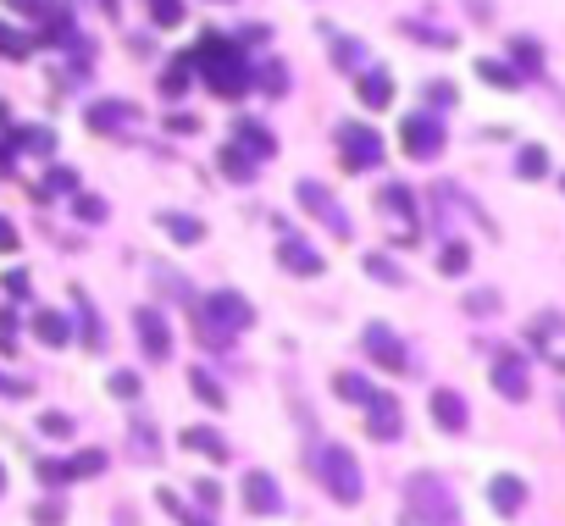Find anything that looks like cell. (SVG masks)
Returning <instances> with one entry per match:
<instances>
[{
  "label": "cell",
  "mask_w": 565,
  "mask_h": 526,
  "mask_svg": "<svg viewBox=\"0 0 565 526\" xmlns=\"http://www.w3.org/2000/svg\"><path fill=\"white\" fill-rule=\"evenodd\" d=\"M40 433H50V438H66V433H73V421H66V416H56V410H45V416H40Z\"/></svg>",
  "instance_id": "bcb514c9"
},
{
  "label": "cell",
  "mask_w": 565,
  "mask_h": 526,
  "mask_svg": "<svg viewBox=\"0 0 565 526\" xmlns=\"http://www.w3.org/2000/svg\"><path fill=\"white\" fill-rule=\"evenodd\" d=\"M0 493H6V471H0Z\"/></svg>",
  "instance_id": "db71d44e"
},
{
  "label": "cell",
  "mask_w": 565,
  "mask_h": 526,
  "mask_svg": "<svg viewBox=\"0 0 565 526\" xmlns=\"http://www.w3.org/2000/svg\"><path fill=\"white\" fill-rule=\"evenodd\" d=\"M332 393H339V399H349V405H360V410L377 399V388L366 382L360 372H339V377H332Z\"/></svg>",
  "instance_id": "603a6c76"
},
{
  "label": "cell",
  "mask_w": 565,
  "mask_h": 526,
  "mask_svg": "<svg viewBox=\"0 0 565 526\" xmlns=\"http://www.w3.org/2000/svg\"><path fill=\"white\" fill-rule=\"evenodd\" d=\"M516 167H521V178H543V172H549V155H543L538 145H526V150H521V161H516Z\"/></svg>",
  "instance_id": "836d02e7"
},
{
  "label": "cell",
  "mask_w": 565,
  "mask_h": 526,
  "mask_svg": "<svg viewBox=\"0 0 565 526\" xmlns=\"http://www.w3.org/2000/svg\"><path fill=\"white\" fill-rule=\"evenodd\" d=\"M438 272L444 277H465V272H472V250H465V244H444L438 250Z\"/></svg>",
  "instance_id": "4316f807"
},
{
  "label": "cell",
  "mask_w": 565,
  "mask_h": 526,
  "mask_svg": "<svg viewBox=\"0 0 565 526\" xmlns=\"http://www.w3.org/2000/svg\"><path fill=\"white\" fill-rule=\"evenodd\" d=\"M233 145H244L255 161H266V155H272L278 150V139H272V127H260V122H239V127H233Z\"/></svg>",
  "instance_id": "d6986e66"
},
{
  "label": "cell",
  "mask_w": 565,
  "mask_h": 526,
  "mask_svg": "<svg viewBox=\"0 0 565 526\" xmlns=\"http://www.w3.org/2000/svg\"><path fill=\"white\" fill-rule=\"evenodd\" d=\"M150 17H155L161 28H172V22H183V0H150Z\"/></svg>",
  "instance_id": "8d00e7d4"
},
{
  "label": "cell",
  "mask_w": 565,
  "mask_h": 526,
  "mask_svg": "<svg viewBox=\"0 0 565 526\" xmlns=\"http://www.w3.org/2000/svg\"><path fill=\"white\" fill-rule=\"evenodd\" d=\"M161 510H166V515H178V521H183V526H211V521H206V515H194V510H189V504H178V493H166V487H161Z\"/></svg>",
  "instance_id": "d6a6232c"
},
{
  "label": "cell",
  "mask_w": 565,
  "mask_h": 526,
  "mask_svg": "<svg viewBox=\"0 0 565 526\" xmlns=\"http://www.w3.org/2000/svg\"><path fill=\"white\" fill-rule=\"evenodd\" d=\"M339 155H344L349 172H372L377 161H383V139H377L366 122H344V127H339Z\"/></svg>",
  "instance_id": "8992f818"
},
{
  "label": "cell",
  "mask_w": 565,
  "mask_h": 526,
  "mask_svg": "<svg viewBox=\"0 0 565 526\" xmlns=\"http://www.w3.org/2000/svg\"><path fill=\"white\" fill-rule=\"evenodd\" d=\"M111 393H117V399H139V377H133V372H111Z\"/></svg>",
  "instance_id": "f6af8a7d"
},
{
  "label": "cell",
  "mask_w": 565,
  "mask_h": 526,
  "mask_svg": "<svg viewBox=\"0 0 565 526\" xmlns=\"http://www.w3.org/2000/svg\"><path fill=\"white\" fill-rule=\"evenodd\" d=\"M199 316H206L216 333H244V327L255 321V311H250V300L244 294H233V288H216V294H206V305H199Z\"/></svg>",
  "instance_id": "5b68a950"
},
{
  "label": "cell",
  "mask_w": 565,
  "mask_h": 526,
  "mask_svg": "<svg viewBox=\"0 0 565 526\" xmlns=\"http://www.w3.org/2000/svg\"><path fill=\"white\" fill-rule=\"evenodd\" d=\"M194 499L206 504V510H216V504H222V487H216V482H194Z\"/></svg>",
  "instance_id": "c3c4849f"
},
{
  "label": "cell",
  "mask_w": 565,
  "mask_h": 526,
  "mask_svg": "<svg viewBox=\"0 0 565 526\" xmlns=\"http://www.w3.org/2000/svg\"><path fill=\"white\" fill-rule=\"evenodd\" d=\"M33 338L50 344V349H61L66 338H73V327H66V316H61V311H33Z\"/></svg>",
  "instance_id": "ffe728a7"
},
{
  "label": "cell",
  "mask_w": 565,
  "mask_h": 526,
  "mask_svg": "<svg viewBox=\"0 0 565 526\" xmlns=\"http://www.w3.org/2000/svg\"><path fill=\"white\" fill-rule=\"evenodd\" d=\"M244 504H250V515H278L283 510L278 477L272 471H244Z\"/></svg>",
  "instance_id": "8fae6325"
},
{
  "label": "cell",
  "mask_w": 565,
  "mask_h": 526,
  "mask_svg": "<svg viewBox=\"0 0 565 526\" xmlns=\"http://www.w3.org/2000/svg\"><path fill=\"white\" fill-rule=\"evenodd\" d=\"M255 78H260V89H266V94H283V89H288V73L278 67V61H266V67H260Z\"/></svg>",
  "instance_id": "ab89813d"
},
{
  "label": "cell",
  "mask_w": 565,
  "mask_h": 526,
  "mask_svg": "<svg viewBox=\"0 0 565 526\" xmlns=\"http://www.w3.org/2000/svg\"><path fill=\"white\" fill-rule=\"evenodd\" d=\"M40 482H50V487L73 482V471H66V460H40Z\"/></svg>",
  "instance_id": "ee69618b"
},
{
  "label": "cell",
  "mask_w": 565,
  "mask_h": 526,
  "mask_svg": "<svg viewBox=\"0 0 565 526\" xmlns=\"http://www.w3.org/2000/svg\"><path fill=\"white\" fill-rule=\"evenodd\" d=\"M122 122H133V106H122V101H100V106H89V127H94V134H117Z\"/></svg>",
  "instance_id": "7402d4cb"
},
{
  "label": "cell",
  "mask_w": 565,
  "mask_h": 526,
  "mask_svg": "<svg viewBox=\"0 0 565 526\" xmlns=\"http://www.w3.org/2000/svg\"><path fill=\"white\" fill-rule=\"evenodd\" d=\"M6 6L22 12V17H40V12H45V0H6Z\"/></svg>",
  "instance_id": "f907efd6"
},
{
  "label": "cell",
  "mask_w": 565,
  "mask_h": 526,
  "mask_svg": "<svg viewBox=\"0 0 565 526\" xmlns=\"http://www.w3.org/2000/svg\"><path fill=\"white\" fill-rule=\"evenodd\" d=\"M133 454H139V460H155V433H150V421H133Z\"/></svg>",
  "instance_id": "f35d334b"
},
{
  "label": "cell",
  "mask_w": 565,
  "mask_h": 526,
  "mask_svg": "<svg viewBox=\"0 0 565 526\" xmlns=\"http://www.w3.org/2000/svg\"><path fill=\"white\" fill-rule=\"evenodd\" d=\"M465 311H472V316H488V311H499V294H493V288H477V294H465Z\"/></svg>",
  "instance_id": "60d3db41"
},
{
  "label": "cell",
  "mask_w": 565,
  "mask_h": 526,
  "mask_svg": "<svg viewBox=\"0 0 565 526\" xmlns=\"http://www.w3.org/2000/svg\"><path fill=\"white\" fill-rule=\"evenodd\" d=\"M399 139H405V155H411V161H432V155L444 150V127L432 122V117H405Z\"/></svg>",
  "instance_id": "9c48e42d"
},
{
  "label": "cell",
  "mask_w": 565,
  "mask_h": 526,
  "mask_svg": "<svg viewBox=\"0 0 565 526\" xmlns=\"http://www.w3.org/2000/svg\"><path fill=\"white\" fill-rule=\"evenodd\" d=\"M311 466H316L322 487H327L339 504H360V493H366V482H360V460H355L344 443H316V449H311Z\"/></svg>",
  "instance_id": "7a4b0ae2"
},
{
  "label": "cell",
  "mask_w": 565,
  "mask_h": 526,
  "mask_svg": "<svg viewBox=\"0 0 565 526\" xmlns=\"http://www.w3.org/2000/svg\"><path fill=\"white\" fill-rule=\"evenodd\" d=\"M366 45L360 39H339V50H332V61H339V67H349V73H366V56H360Z\"/></svg>",
  "instance_id": "4dcf8cb0"
},
{
  "label": "cell",
  "mask_w": 565,
  "mask_h": 526,
  "mask_svg": "<svg viewBox=\"0 0 565 526\" xmlns=\"http://www.w3.org/2000/svg\"><path fill=\"white\" fill-rule=\"evenodd\" d=\"M133 333H139V344H145L150 360H166V355H172V327H166V316H161L155 305H139V311H133Z\"/></svg>",
  "instance_id": "ba28073f"
},
{
  "label": "cell",
  "mask_w": 565,
  "mask_h": 526,
  "mask_svg": "<svg viewBox=\"0 0 565 526\" xmlns=\"http://www.w3.org/2000/svg\"><path fill=\"white\" fill-rule=\"evenodd\" d=\"M366 272H372L377 283H388V288H399V283H405V272H399V267H393V260H388V255H377V250H372V255H366Z\"/></svg>",
  "instance_id": "f546056e"
},
{
  "label": "cell",
  "mask_w": 565,
  "mask_h": 526,
  "mask_svg": "<svg viewBox=\"0 0 565 526\" xmlns=\"http://www.w3.org/2000/svg\"><path fill=\"white\" fill-rule=\"evenodd\" d=\"M194 67L199 73H206V83H211V94H222V101H239V94L250 89V61H244V50H233L222 34H206V39H199L194 45Z\"/></svg>",
  "instance_id": "6da1fadb"
},
{
  "label": "cell",
  "mask_w": 565,
  "mask_h": 526,
  "mask_svg": "<svg viewBox=\"0 0 565 526\" xmlns=\"http://www.w3.org/2000/svg\"><path fill=\"white\" fill-rule=\"evenodd\" d=\"M161 227H166V239L183 244V250H194L199 239H206V222L189 216V211H166V216H161Z\"/></svg>",
  "instance_id": "e0dca14e"
},
{
  "label": "cell",
  "mask_w": 565,
  "mask_h": 526,
  "mask_svg": "<svg viewBox=\"0 0 565 526\" xmlns=\"http://www.w3.org/2000/svg\"><path fill=\"white\" fill-rule=\"evenodd\" d=\"M189 388H194V393H199V399H206L211 410H222V405H227V393H222V382H216V377H211L206 366H194V372H189Z\"/></svg>",
  "instance_id": "484cf974"
},
{
  "label": "cell",
  "mask_w": 565,
  "mask_h": 526,
  "mask_svg": "<svg viewBox=\"0 0 565 526\" xmlns=\"http://www.w3.org/2000/svg\"><path fill=\"white\" fill-rule=\"evenodd\" d=\"M0 349H6V355L17 349V316L12 311H0Z\"/></svg>",
  "instance_id": "7dc6e473"
},
{
  "label": "cell",
  "mask_w": 565,
  "mask_h": 526,
  "mask_svg": "<svg viewBox=\"0 0 565 526\" xmlns=\"http://www.w3.org/2000/svg\"><path fill=\"white\" fill-rule=\"evenodd\" d=\"M510 56H516V67H521V73H538V67H543L538 39H521V34H516V39H510Z\"/></svg>",
  "instance_id": "f1b7e54d"
},
{
  "label": "cell",
  "mask_w": 565,
  "mask_h": 526,
  "mask_svg": "<svg viewBox=\"0 0 565 526\" xmlns=\"http://www.w3.org/2000/svg\"><path fill=\"white\" fill-rule=\"evenodd\" d=\"M278 260H283V272H294V277H322V255H316V244L294 239V233L278 244Z\"/></svg>",
  "instance_id": "5bb4252c"
},
{
  "label": "cell",
  "mask_w": 565,
  "mask_h": 526,
  "mask_svg": "<svg viewBox=\"0 0 565 526\" xmlns=\"http://www.w3.org/2000/svg\"><path fill=\"white\" fill-rule=\"evenodd\" d=\"M40 194H78V172L50 167V178H45V188H40Z\"/></svg>",
  "instance_id": "e575fe53"
},
{
  "label": "cell",
  "mask_w": 565,
  "mask_h": 526,
  "mask_svg": "<svg viewBox=\"0 0 565 526\" xmlns=\"http://www.w3.org/2000/svg\"><path fill=\"white\" fill-rule=\"evenodd\" d=\"M189 73H194V61H189V56H178L172 67H166V78H161V94H166V101H178V94L189 89Z\"/></svg>",
  "instance_id": "83f0119b"
},
{
  "label": "cell",
  "mask_w": 565,
  "mask_h": 526,
  "mask_svg": "<svg viewBox=\"0 0 565 526\" xmlns=\"http://www.w3.org/2000/svg\"><path fill=\"white\" fill-rule=\"evenodd\" d=\"M0 56H12V61L28 56V39L17 34V28H6V22H0Z\"/></svg>",
  "instance_id": "b9f144b4"
},
{
  "label": "cell",
  "mask_w": 565,
  "mask_h": 526,
  "mask_svg": "<svg viewBox=\"0 0 565 526\" xmlns=\"http://www.w3.org/2000/svg\"><path fill=\"white\" fill-rule=\"evenodd\" d=\"M366 433H372L377 443H388V438L405 433V410H399V399H383V393H377V399L366 405Z\"/></svg>",
  "instance_id": "4fadbf2b"
},
{
  "label": "cell",
  "mask_w": 565,
  "mask_h": 526,
  "mask_svg": "<svg viewBox=\"0 0 565 526\" xmlns=\"http://www.w3.org/2000/svg\"><path fill=\"white\" fill-rule=\"evenodd\" d=\"M427 410H432V421H438L444 433H465V426H472V410H465V399H460L455 388H432Z\"/></svg>",
  "instance_id": "7c38bea8"
},
{
  "label": "cell",
  "mask_w": 565,
  "mask_h": 526,
  "mask_svg": "<svg viewBox=\"0 0 565 526\" xmlns=\"http://www.w3.org/2000/svg\"><path fill=\"white\" fill-rule=\"evenodd\" d=\"M294 200H299V211H311V216L327 227V233H339V239H349V233H355V227H349V211H344L339 200H332V188H327V183L299 178V183H294Z\"/></svg>",
  "instance_id": "277c9868"
},
{
  "label": "cell",
  "mask_w": 565,
  "mask_h": 526,
  "mask_svg": "<svg viewBox=\"0 0 565 526\" xmlns=\"http://www.w3.org/2000/svg\"><path fill=\"white\" fill-rule=\"evenodd\" d=\"M383 211H393L405 227H416V200H411L405 183H388V188H383Z\"/></svg>",
  "instance_id": "cb8c5ba5"
},
{
  "label": "cell",
  "mask_w": 565,
  "mask_h": 526,
  "mask_svg": "<svg viewBox=\"0 0 565 526\" xmlns=\"http://www.w3.org/2000/svg\"><path fill=\"white\" fill-rule=\"evenodd\" d=\"M488 504H493L499 515H516V510L526 504V482H521V477H493V482H488Z\"/></svg>",
  "instance_id": "2e32d148"
},
{
  "label": "cell",
  "mask_w": 565,
  "mask_h": 526,
  "mask_svg": "<svg viewBox=\"0 0 565 526\" xmlns=\"http://www.w3.org/2000/svg\"><path fill=\"white\" fill-rule=\"evenodd\" d=\"M554 366H560V377H565V355H560V360H554Z\"/></svg>",
  "instance_id": "f5cc1de1"
},
{
  "label": "cell",
  "mask_w": 565,
  "mask_h": 526,
  "mask_svg": "<svg viewBox=\"0 0 565 526\" xmlns=\"http://www.w3.org/2000/svg\"><path fill=\"white\" fill-rule=\"evenodd\" d=\"M61 521H66V504H61V499L33 504V526H61Z\"/></svg>",
  "instance_id": "74e56055"
},
{
  "label": "cell",
  "mask_w": 565,
  "mask_h": 526,
  "mask_svg": "<svg viewBox=\"0 0 565 526\" xmlns=\"http://www.w3.org/2000/svg\"><path fill=\"white\" fill-rule=\"evenodd\" d=\"M66 471H73V477H100V471H106V454H100V449L73 454V460H66Z\"/></svg>",
  "instance_id": "1f68e13d"
},
{
  "label": "cell",
  "mask_w": 565,
  "mask_h": 526,
  "mask_svg": "<svg viewBox=\"0 0 565 526\" xmlns=\"http://www.w3.org/2000/svg\"><path fill=\"white\" fill-rule=\"evenodd\" d=\"M488 377H493V388H499V393H505V399H510V405H521V399H526V393H532V377H526V360H521V355H499Z\"/></svg>",
  "instance_id": "30bf717a"
},
{
  "label": "cell",
  "mask_w": 565,
  "mask_h": 526,
  "mask_svg": "<svg viewBox=\"0 0 565 526\" xmlns=\"http://www.w3.org/2000/svg\"><path fill=\"white\" fill-rule=\"evenodd\" d=\"M366 355H372L383 372H393V377H399V372H411V349H405V338H399V333H388L383 321H372V327H366Z\"/></svg>",
  "instance_id": "52a82bcc"
},
{
  "label": "cell",
  "mask_w": 565,
  "mask_h": 526,
  "mask_svg": "<svg viewBox=\"0 0 565 526\" xmlns=\"http://www.w3.org/2000/svg\"><path fill=\"white\" fill-rule=\"evenodd\" d=\"M477 78H488V83H499V89H510V83H516V73H510V67H499V61H477Z\"/></svg>",
  "instance_id": "7bdbcfd3"
},
{
  "label": "cell",
  "mask_w": 565,
  "mask_h": 526,
  "mask_svg": "<svg viewBox=\"0 0 565 526\" xmlns=\"http://www.w3.org/2000/svg\"><path fill=\"white\" fill-rule=\"evenodd\" d=\"M0 250H17V227L12 222H0Z\"/></svg>",
  "instance_id": "816d5d0a"
},
{
  "label": "cell",
  "mask_w": 565,
  "mask_h": 526,
  "mask_svg": "<svg viewBox=\"0 0 565 526\" xmlns=\"http://www.w3.org/2000/svg\"><path fill=\"white\" fill-rule=\"evenodd\" d=\"M216 167H222L233 183H250V178H255V155H250L244 145H222V150H216Z\"/></svg>",
  "instance_id": "44dd1931"
},
{
  "label": "cell",
  "mask_w": 565,
  "mask_h": 526,
  "mask_svg": "<svg viewBox=\"0 0 565 526\" xmlns=\"http://www.w3.org/2000/svg\"><path fill=\"white\" fill-rule=\"evenodd\" d=\"M405 510H411V526H460L455 493L438 477H427V471H416L405 482Z\"/></svg>",
  "instance_id": "3957f363"
},
{
  "label": "cell",
  "mask_w": 565,
  "mask_h": 526,
  "mask_svg": "<svg viewBox=\"0 0 565 526\" xmlns=\"http://www.w3.org/2000/svg\"><path fill=\"white\" fill-rule=\"evenodd\" d=\"M73 211L84 222H106V200H100V194H73Z\"/></svg>",
  "instance_id": "d590c367"
},
{
  "label": "cell",
  "mask_w": 565,
  "mask_h": 526,
  "mask_svg": "<svg viewBox=\"0 0 565 526\" xmlns=\"http://www.w3.org/2000/svg\"><path fill=\"white\" fill-rule=\"evenodd\" d=\"M0 283H6V294H12V300H22V294H28V277H22V272H6Z\"/></svg>",
  "instance_id": "681fc988"
},
{
  "label": "cell",
  "mask_w": 565,
  "mask_h": 526,
  "mask_svg": "<svg viewBox=\"0 0 565 526\" xmlns=\"http://www.w3.org/2000/svg\"><path fill=\"white\" fill-rule=\"evenodd\" d=\"M12 150L50 155V150H56V139H50V127H17V134H12Z\"/></svg>",
  "instance_id": "d4e9b609"
},
{
  "label": "cell",
  "mask_w": 565,
  "mask_h": 526,
  "mask_svg": "<svg viewBox=\"0 0 565 526\" xmlns=\"http://www.w3.org/2000/svg\"><path fill=\"white\" fill-rule=\"evenodd\" d=\"M355 89H360V106H366V111H383V106L393 101V73H388V67H366V73L355 78Z\"/></svg>",
  "instance_id": "9a60e30c"
},
{
  "label": "cell",
  "mask_w": 565,
  "mask_h": 526,
  "mask_svg": "<svg viewBox=\"0 0 565 526\" xmlns=\"http://www.w3.org/2000/svg\"><path fill=\"white\" fill-rule=\"evenodd\" d=\"M178 443H183V449H194V454L227 460V443H222V433H216V426H183V433H178Z\"/></svg>",
  "instance_id": "ac0fdd59"
}]
</instances>
